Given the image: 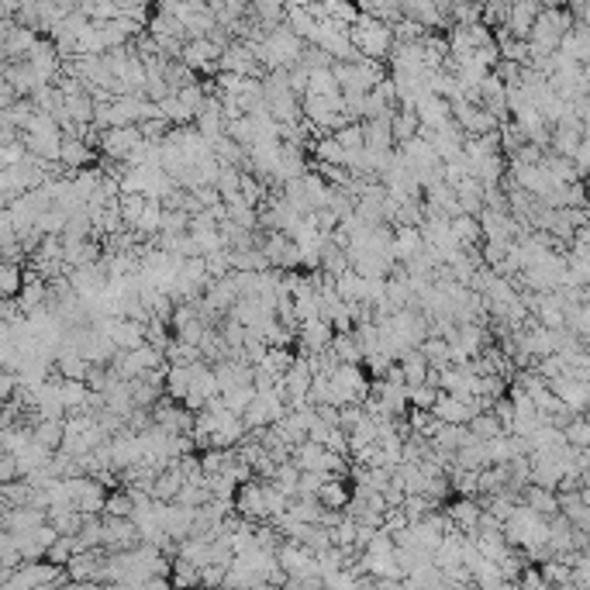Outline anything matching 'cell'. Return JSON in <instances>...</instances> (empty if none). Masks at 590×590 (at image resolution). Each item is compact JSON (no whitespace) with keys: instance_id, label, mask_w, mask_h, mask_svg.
<instances>
[{"instance_id":"cell-1","label":"cell","mask_w":590,"mask_h":590,"mask_svg":"<svg viewBox=\"0 0 590 590\" xmlns=\"http://www.w3.org/2000/svg\"><path fill=\"white\" fill-rule=\"evenodd\" d=\"M349 35H352V45L359 49V55H366V59H377V63L390 59L394 45H398L394 25H390V21L373 18V15H363V18L349 28Z\"/></svg>"},{"instance_id":"cell-2","label":"cell","mask_w":590,"mask_h":590,"mask_svg":"<svg viewBox=\"0 0 590 590\" xmlns=\"http://www.w3.org/2000/svg\"><path fill=\"white\" fill-rule=\"evenodd\" d=\"M335 339V325L325 318H311V321H300L297 331V356H314V352H325Z\"/></svg>"},{"instance_id":"cell-3","label":"cell","mask_w":590,"mask_h":590,"mask_svg":"<svg viewBox=\"0 0 590 590\" xmlns=\"http://www.w3.org/2000/svg\"><path fill=\"white\" fill-rule=\"evenodd\" d=\"M331 383L339 387V394L346 398V404H352V400H366L369 387H373V383L366 380L363 363H339L335 366V373H331Z\"/></svg>"},{"instance_id":"cell-4","label":"cell","mask_w":590,"mask_h":590,"mask_svg":"<svg viewBox=\"0 0 590 590\" xmlns=\"http://www.w3.org/2000/svg\"><path fill=\"white\" fill-rule=\"evenodd\" d=\"M142 542L139 525L135 518H111L104 515V546L107 553H124V549H135Z\"/></svg>"},{"instance_id":"cell-5","label":"cell","mask_w":590,"mask_h":590,"mask_svg":"<svg viewBox=\"0 0 590 590\" xmlns=\"http://www.w3.org/2000/svg\"><path fill=\"white\" fill-rule=\"evenodd\" d=\"M235 511L252 521L266 518V484H256V477L239 484V490H235Z\"/></svg>"},{"instance_id":"cell-6","label":"cell","mask_w":590,"mask_h":590,"mask_svg":"<svg viewBox=\"0 0 590 590\" xmlns=\"http://www.w3.org/2000/svg\"><path fill=\"white\" fill-rule=\"evenodd\" d=\"M214 377H218V387H221V394H225V390H231V387H245V383H252L256 366L245 363V359H218V363H214Z\"/></svg>"},{"instance_id":"cell-7","label":"cell","mask_w":590,"mask_h":590,"mask_svg":"<svg viewBox=\"0 0 590 590\" xmlns=\"http://www.w3.org/2000/svg\"><path fill=\"white\" fill-rule=\"evenodd\" d=\"M418 118L421 124H428V128H438V124H446L452 118V101L449 97H442V93H425L421 101H418Z\"/></svg>"},{"instance_id":"cell-8","label":"cell","mask_w":590,"mask_h":590,"mask_svg":"<svg viewBox=\"0 0 590 590\" xmlns=\"http://www.w3.org/2000/svg\"><path fill=\"white\" fill-rule=\"evenodd\" d=\"M93 145H90L87 139H76V135H66V142H63V156H59V162L66 166V170H84V166H90L93 162Z\"/></svg>"},{"instance_id":"cell-9","label":"cell","mask_w":590,"mask_h":590,"mask_svg":"<svg viewBox=\"0 0 590 590\" xmlns=\"http://www.w3.org/2000/svg\"><path fill=\"white\" fill-rule=\"evenodd\" d=\"M521 501L528 504V507H536L538 515H546V518H553V515H559V511H563V504H559V494H556V490H549V487H538V484L525 487Z\"/></svg>"},{"instance_id":"cell-10","label":"cell","mask_w":590,"mask_h":590,"mask_svg":"<svg viewBox=\"0 0 590 590\" xmlns=\"http://www.w3.org/2000/svg\"><path fill=\"white\" fill-rule=\"evenodd\" d=\"M421 249H425V231H421V225H400L398 239H394V256L400 262H408L415 260Z\"/></svg>"},{"instance_id":"cell-11","label":"cell","mask_w":590,"mask_h":590,"mask_svg":"<svg viewBox=\"0 0 590 590\" xmlns=\"http://www.w3.org/2000/svg\"><path fill=\"white\" fill-rule=\"evenodd\" d=\"M456 521V528H463V532H477V525H480V515H484V501H477V497H463V501H456L452 507H446Z\"/></svg>"},{"instance_id":"cell-12","label":"cell","mask_w":590,"mask_h":590,"mask_svg":"<svg viewBox=\"0 0 590 590\" xmlns=\"http://www.w3.org/2000/svg\"><path fill=\"white\" fill-rule=\"evenodd\" d=\"M183 484H187V477H183V469L173 463V467H166L156 477V484H152V497H156V501H176V494H180V487Z\"/></svg>"},{"instance_id":"cell-13","label":"cell","mask_w":590,"mask_h":590,"mask_svg":"<svg viewBox=\"0 0 590 590\" xmlns=\"http://www.w3.org/2000/svg\"><path fill=\"white\" fill-rule=\"evenodd\" d=\"M452 235L459 239L463 249H469V245L484 242V225H480L477 214H456V218H452Z\"/></svg>"},{"instance_id":"cell-14","label":"cell","mask_w":590,"mask_h":590,"mask_svg":"<svg viewBox=\"0 0 590 590\" xmlns=\"http://www.w3.org/2000/svg\"><path fill=\"white\" fill-rule=\"evenodd\" d=\"M331 349H335V356H339L342 363H363V359H366L363 342H359L356 329H352V331H335V339H331Z\"/></svg>"},{"instance_id":"cell-15","label":"cell","mask_w":590,"mask_h":590,"mask_svg":"<svg viewBox=\"0 0 590 590\" xmlns=\"http://www.w3.org/2000/svg\"><path fill=\"white\" fill-rule=\"evenodd\" d=\"M35 438L42 446H49V449H63V442H66V418H42L35 425Z\"/></svg>"},{"instance_id":"cell-16","label":"cell","mask_w":590,"mask_h":590,"mask_svg":"<svg viewBox=\"0 0 590 590\" xmlns=\"http://www.w3.org/2000/svg\"><path fill=\"white\" fill-rule=\"evenodd\" d=\"M256 394H260V390H256V383H245V387H231V390H225L221 398H225V408L231 411V415L242 418L245 411H249V404L256 400Z\"/></svg>"},{"instance_id":"cell-17","label":"cell","mask_w":590,"mask_h":590,"mask_svg":"<svg viewBox=\"0 0 590 590\" xmlns=\"http://www.w3.org/2000/svg\"><path fill=\"white\" fill-rule=\"evenodd\" d=\"M469 432L477 435V438H494V435H501V432H507L501 425V418L494 415V411H477V415L469 418Z\"/></svg>"},{"instance_id":"cell-18","label":"cell","mask_w":590,"mask_h":590,"mask_svg":"<svg viewBox=\"0 0 590 590\" xmlns=\"http://www.w3.org/2000/svg\"><path fill=\"white\" fill-rule=\"evenodd\" d=\"M104 515H111V518H132V515H135V494H132L128 487H124V490H114V494H107Z\"/></svg>"},{"instance_id":"cell-19","label":"cell","mask_w":590,"mask_h":590,"mask_svg":"<svg viewBox=\"0 0 590 590\" xmlns=\"http://www.w3.org/2000/svg\"><path fill=\"white\" fill-rule=\"evenodd\" d=\"M159 114H162V118H170L173 124H191L193 118H197L191 107L180 101V93H170V97H162V101H159Z\"/></svg>"},{"instance_id":"cell-20","label":"cell","mask_w":590,"mask_h":590,"mask_svg":"<svg viewBox=\"0 0 590 590\" xmlns=\"http://www.w3.org/2000/svg\"><path fill=\"white\" fill-rule=\"evenodd\" d=\"M25 273H28V270H21L18 262L4 260V266H0V290H4V297L21 294V287H25Z\"/></svg>"},{"instance_id":"cell-21","label":"cell","mask_w":590,"mask_h":590,"mask_svg":"<svg viewBox=\"0 0 590 590\" xmlns=\"http://www.w3.org/2000/svg\"><path fill=\"white\" fill-rule=\"evenodd\" d=\"M318 497H321V504H325V507H346L349 490H346V484H342V477H339V473H335V477H329V480L321 484V490H318Z\"/></svg>"},{"instance_id":"cell-22","label":"cell","mask_w":590,"mask_h":590,"mask_svg":"<svg viewBox=\"0 0 590 590\" xmlns=\"http://www.w3.org/2000/svg\"><path fill=\"white\" fill-rule=\"evenodd\" d=\"M149 193H122V214H124V225L135 228L139 225V218L145 214V208H149Z\"/></svg>"},{"instance_id":"cell-23","label":"cell","mask_w":590,"mask_h":590,"mask_svg":"<svg viewBox=\"0 0 590 590\" xmlns=\"http://www.w3.org/2000/svg\"><path fill=\"white\" fill-rule=\"evenodd\" d=\"M228 135L235 142H242L245 149H252V145H256V118H252V114H242V118L228 122Z\"/></svg>"},{"instance_id":"cell-24","label":"cell","mask_w":590,"mask_h":590,"mask_svg":"<svg viewBox=\"0 0 590 590\" xmlns=\"http://www.w3.org/2000/svg\"><path fill=\"white\" fill-rule=\"evenodd\" d=\"M421 352H425V359L432 366H446L449 363V339H442V335H428L425 342H421Z\"/></svg>"},{"instance_id":"cell-25","label":"cell","mask_w":590,"mask_h":590,"mask_svg":"<svg viewBox=\"0 0 590 590\" xmlns=\"http://www.w3.org/2000/svg\"><path fill=\"white\" fill-rule=\"evenodd\" d=\"M442 394V387H432V383H418V387H408V400L411 408H421V411H432L435 400Z\"/></svg>"},{"instance_id":"cell-26","label":"cell","mask_w":590,"mask_h":590,"mask_svg":"<svg viewBox=\"0 0 590 590\" xmlns=\"http://www.w3.org/2000/svg\"><path fill=\"white\" fill-rule=\"evenodd\" d=\"M563 432H566V438H570V446L590 449V418L587 415H576Z\"/></svg>"},{"instance_id":"cell-27","label":"cell","mask_w":590,"mask_h":590,"mask_svg":"<svg viewBox=\"0 0 590 590\" xmlns=\"http://www.w3.org/2000/svg\"><path fill=\"white\" fill-rule=\"evenodd\" d=\"M335 139L342 142L346 149H363L366 145V128H363V122H346L339 132H335Z\"/></svg>"},{"instance_id":"cell-28","label":"cell","mask_w":590,"mask_h":590,"mask_svg":"<svg viewBox=\"0 0 590 590\" xmlns=\"http://www.w3.org/2000/svg\"><path fill=\"white\" fill-rule=\"evenodd\" d=\"M204 262H208V273L211 277H228L235 266H231V249H218V252H208L204 256Z\"/></svg>"},{"instance_id":"cell-29","label":"cell","mask_w":590,"mask_h":590,"mask_svg":"<svg viewBox=\"0 0 590 590\" xmlns=\"http://www.w3.org/2000/svg\"><path fill=\"white\" fill-rule=\"evenodd\" d=\"M18 477H21L18 456H15V452H0V484H11V480H18Z\"/></svg>"},{"instance_id":"cell-30","label":"cell","mask_w":590,"mask_h":590,"mask_svg":"<svg viewBox=\"0 0 590 590\" xmlns=\"http://www.w3.org/2000/svg\"><path fill=\"white\" fill-rule=\"evenodd\" d=\"M573 162H576L580 173H590V135H584V142H580V149H576Z\"/></svg>"},{"instance_id":"cell-31","label":"cell","mask_w":590,"mask_h":590,"mask_svg":"<svg viewBox=\"0 0 590 590\" xmlns=\"http://www.w3.org/2000/svg\"><path fill=\"white\" fill-rule=\"evenodd\" d=\"M573 242H580V245H587L590 249V221H584V225L576 228V239Z\"/></svg>"}]
</instances>
